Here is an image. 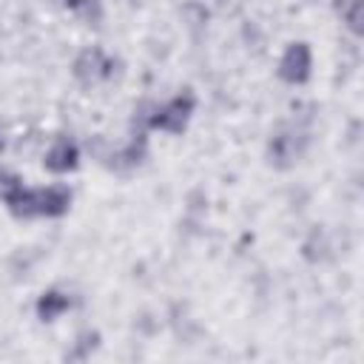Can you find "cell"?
<instances>
[{
  "label": "cell",
  "mask_w": 364,
  "mask_h": 364,
  "mask_svg": "<svg viewBox=\"0 0 364 364\" xmlns=\"http://www.w3.org/2000/svg\"><path fill=\"white\" fill-rule=\"evenodd\" d=\"M191 114H193V94H179L171 102L156 105L148 114V125L151 128L171 131V134H182L185 125H188V119H191Z\"/></svg>",
  "instance_id": "6da1fadb"
},
{
  "label": "cell",
  "mask_w": 364,
  "mask_h": 364,
  "mask_svg": "<svg viewBox=\"0 0 364 364\" xmlns=\"http://www.w3.org/2000/svg\"><path fill=\"white\" fill-rule=\"evenodd\" d=\"M310 46L307 43H293L287 51H284V57H282V63H279V77L284 80V82H304L307 77H310Z\"/></svg>",
  "instance_id": "7a4b0ae2"
},
{
  "label": "cell",
  "mask_w": 364,
  "mask_h": 364,
  "mask_svg": "<svg viewBox=\"0 0 364 364\" xmlns=\"http://www.w3.org/2000/svg\"><path fill=\"white\" fill-rule=\"evenodd\" d=\"M111 68H114V63H111L100 48H85V51H80V57L74 60V77H77L80 82H85V85L105 80V77L111 74Z\"/></svg>",
  "instance_id": "3957f363"
},
{
  "label": "cell",
  "mask_w": 364,
  "mask_h": 364,
  "mask_svg": "<svg viewBox=\"0 0 364 364\" xmlns=\"http://www.w3.org/2000/svg\"><path fill=\"white\" fill-rule=\"evenodd\" d=\"M71 205V191L65 185H51L34 191V210L37 216H63Z\"/></svg>",
  "instance_id": "277c9868"
},
{
  "label": "cell",
  "mask_w": 364,
  "mask_h": 364,
  "mask_svg": "<svg viewBox=\"0 0 364 364\" xmlns=\"http://www.w3.org/2000/svg\"><path fill=\"white\" fill-rule=\"evenodd\" d=\"M77 159H80V151H77V145L71 142V139H57L51 148H48V154H46V168L48 171H54V173H65V171H74L77 168Z\"/></svg>",
  "instance_id": "5b68a950"
},
{
  "label": "cell",
  "mask_w": 364,
  "mask_h": 364,
  "mask_svg": "<svg viewBox=\"0 0 364 364\" xmlns=\"http://www.w3.org/2000/svg\"><path fill=\"white\" fill-rule=\"evenodd\" d=\"M68 296L65 293H60V290H48V293H43L40 296V301H37V316L43 318V321H54L57 316H63L65 310H68Z\"/></svg>",
  "instance_id": "8992f818"
},
{
  "label": "cell",
  "mask_w": 364,
  "mask_h": 364,
  "mask_svg": "<svg viewBox=\"0 0 364 364\" xmlns=\"http://www.w3.org/2000/svg\"><path fill=\"white\" fill-rule=\"evenodd\" d=\"M296 156H299V148L290 134H279L270 139V162H276L279 168H287Z\"/></svg>",
  "instance_id": "52a82bcc"
},
{
  "label": "cell",
  "mask_w": 364,
  "mask_h": 364,
  "mask_svg": "<svg viewBox=\"0 0 364 364\" xmlns=\"http://www.w3.org/2000/svg\"><path fill=\"white\" fill-rule=\"evenodd\" d=\"M65 6H68L74 14H80L82 20H88V23H97V20L102 17L100 0H65Z\"/></svg>",
  "instance_id": "ba28073f"
},
{
  "label": "cell",
  "mask_w": 364,
  "mask_h": 364,
  "mask_svg": "<svg viewBox=\"0 0 364 364\" xmlns=\"http://www.w3.org/2000/svg\"><path fill=\"white\" fill-rule=\"evenodd\" d=\"M350 6H341V14H344V20H347V26L358 34L361 31V0H347Z\"/></svg>",
  "instance_id": "9c48e42d"
},
{
  "label": "cell",
  "mask_w": 364,
  "mask_h": 364,
  "mask_svg": "<svg viewBox=\"0 0 364 364\" xmlns=\"http://www.w3.org/2000/svg\"><path fill=\"white\" fill-rule=\"evenodd\" d=\"M94 344H97V333H82V336H80V350L74 353V358H85L88 347L94 350Z\"/></svg>",
  "instance_id": "30bf717a"
},
{
  "label": "cell",
  "mask_w": 364,
  "mask_h": 364,
  "mask_svg": "<svg viewBox=\"0 0 364 364\" xmlns=\"http://www.w3.org/2000/svg\"><path fill=\"white\" fill-rule=\"evenodd\" d=\"M0 151H3V136H0Z\"/></svg>",
  "instance_id": "8fae6325"
},
{
  "label": "cell",
  "mask_w": 364,
  "mask_h": 364,
  "mask_svg": "<svg viewBox=\"0 0 364 364\" xmlns=\"http://www.w3.org/2000/svg\"><path fill=\"white\" fill-rule=\"evenodd\" d=\"M341 3H344V0H338V6H341Z\"/></svg>",
  "instance_id": "7c38bea8"
}]
</instances>
